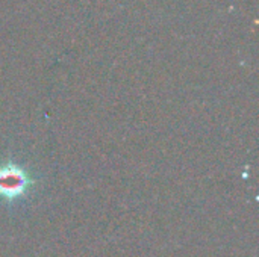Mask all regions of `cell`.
<instances>
[{
	"label": "cell",
	"instance_id": "cell-1",
	"mask_svg": "<svg viewBox=\"0 0 259 257\" xmlns=\"http://www.w3.org/2000/svg\"><path fill=\"white\" fill-rule=\"evenodd\" d=\"M35 180L20 164L6 161L0 164V198L15 201L27 194Z\"/></svg>",
	"mask_w": 259,
	"mask_h": 257
}]
</instances>
